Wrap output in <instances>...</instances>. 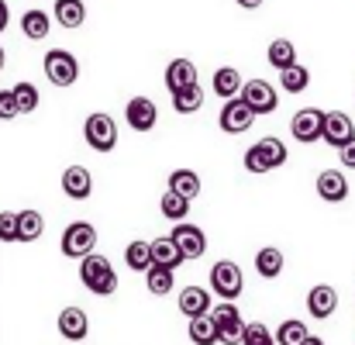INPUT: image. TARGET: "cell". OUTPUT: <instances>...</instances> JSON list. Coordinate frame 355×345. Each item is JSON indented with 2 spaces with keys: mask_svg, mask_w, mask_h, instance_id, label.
<instances>
[{
  "mask_svg": "<svg viewBox=\"0 0 355 345\" xmlns=\"http://www.w3.org/2000/svg\"><path fill=\"white\" fill-rule=\"evenodd\" d=\"M80 280H83V287H87L90 294H97V297H111V294L118 290V273H114V266H111L104 255H97V252H87V255H83V262H80Z\"/></svg>",
  "mask_w": 355,
  "mask_h": 345,
  "instance_id": "cell-1",
  "label": "cell"
},
{
  "mask_svg": "<svg viewBox=\"0 0 355 345\" xmlns=\"http://www.w3.org/2000/svg\"><path fill=\"white\" fill-rule=\"evenodd\" d=\"M286 162V145L279 142V138H259L248 152H245V169L248 173H259V176H266V173H272V169H279Z\"/></svg>",
  "mask_w": 355,
  "mask_h": 345,
  "instance_id": "cell-2",
  "label": "cell"
},
{
  "mask_svg": "<svg viewBox=\"0 0 355 345\" xmlns=\"http://www.w3.org/2000/svg\"><path fill=\"white\" fill-rule=\"evenodd\" d=\"M83 138H87V145L94 152H111L118 145V124H114V117L104 115V111L90 115L87 124H83Z\"/></svg>",
  "mask_w": 355,
  "mask_h": 345,
  "instance_id": "cell-3",
  "label": "cell"
},
{
  "mask_svg": "<svg viewBox=\"0 0 355 345\" xmlns=\"http://www.w3.org/2000/svg\"><path fill=\"white\" fill-rule=\"evenodd\" d=\"M94 245H97V228L90 221H73L62 231V242H59L66 259H83L87 252H94Z\"/></svg>",
  "mask_w": 355,
  "mask_h": 345,
  "instance_id": "cell-4",
  "label": "cell"
},
{
  "mask_svg": "<svg viewBox=\"0 0 355 345\" xmlns=\"http://www.w3.org/2000/svg\"><path fill=\"white\" fill-rule=\"evenodd\" d=\"M45 76L55 83V87H73L80 80V62L73 52L66 49H52L45 52Z\"/></svg>",
  "mask_w": 355,
  "mask_h": 345,
  "instance_id": "cell-5",
  "label": "cell"
},
{
  "mask_svg": "<svg viewBox=\"0 0 355 345\" xmlns=\"http://www.w3.org/2000/svg\"><path fill=\"white\" fill-rule=\"evenodd\" d=\"M241 287H245V276H241L238 262L221 259V262L211 266V290H214L221 301H235L238 294H241Z\"/></svg>",
  "mask_w": 355,
  "mask_h": 345,
  "instance_id": "cell-6",
  "label": "cell"
},
{
  "mask_svg": "<svg viewBox=\"0 0 355 345\" xmlns=\"http://www.w3.org/2000/svg\"><path fill=\"white\" fill-rule=\"evenodd\" d=\"M238 97L252 108V115H272L276 108H279V94H276V87L272 83H266V80H248V83H241V90H238Z\"/></svg>",
  "mask_w": 355,
  "mask_h": 345,
  "instance_id": "cell-7",
  "label": "cell"
},
{
  "mask_svg": "<svg viewBox=\"0 0 355 345\" xmlns=\"http://www.w3.org/2000/svg\"><path fill=\"white\" fill-rule=\"evenodd\" d=\"M207 314H211L214 325H218V345H241V328H245V321H241V314H238V308L232 301L218 304V308L207 311Z\"/></svg>",
  "mask_w": 355,
  "mask_h": 345,
  "instance_id": "cell-8",
  "label": "cell"
},
{
  "mask_svg": "<svg viewBox=\"0 0 355 345\" xmlns=\"http://www.w3.org/2000/svg\"><path fill=\"white\" fill-rule=\"evenodd\" d=\"M173 245L180 249V255L183 259H200L204 252H207V238H204V231L197 228V225H187V221H176V228H173Z\"/></svg>",
  "mask_w": 355,
  "mask_h": 345,
  "instance_id": "cell-9",
  "label": "cell"
},
{
  "mask_svg": "<svg viewBox=\"0 0 355 345\" xmlns=\"http://www.w3.org/2000/svg\"><path fill=\"white\" fill-rule=\"evenodd\" d=\"M218 121H221V131H228V135H241V131H248V128L255 124V115H252V108H248L241 97H228Z\"/></svg>",
  "mask_w": 355,
  "mask_h": 345,
  "instance_id": "cell-10",
  "label": "cell"
},
{
  "mask_svg": "<svg viewBox=\"0 0 355 345\" xmlns=\"http://www.w3.org/2000/svg\"><path fill=\"white\" fill-rule=\"evenodd\" d=\"M352 135H355V124L345 111H324V117H321V138H324L328 145L338 149V145H345Z\"/></svg>",
  "mask_w": 355,
  "mask_h": 345,
  "instance_id": "cell-11",
  "label": "cell"
},
{
  "mask_svg": "<svg viewBox=\"0 0 355 345\" xmlns=\"http://www.w3.org/2000/svg\"><path fill=\"white\" fill-rule=\"evenodd\" d=\"M321 117H324V111H318V108H304V111H297L293 121H290L293 138L304 142V145L318 142V138H321Z\"/></svg>",
  "mask_w": 355,
  "mask_h": 345,
  "instance_id": "cell-12",
  "label": "cell"
},
{
  "mask_svg": "<svg viewBox=\"0 0 355 345\" xmlns=\"http://www.w3.org/2000/svg\"><path fill=\"white\" fill-rule=\"evenodd\" d=\"M124 117H128V128H135V131H152L155 121H159V108H155L148 97H131L128 108H124Z\"/></svg>",
  "mask_w": 355,
  "mask_h": 345,
  "instance_id": "cell-13",
  "label": "cell"
},
{
  "mask_svg": "<svg viewBox=\"0 0 355 345\" xmlns=\"http://www.w3.org/2000/svg\"><path fill=\"white\" fill-rule=\"evenodd\" d=\"M62 194H66L69 201H87V197L94 194V176H90V169H87V166H69V169L62 173Z\"/></svg>",
  "mask_w": 355,
  "mask_h": 345,
  "instance_id": "cell-14",
  "label": "cell"
},
{
  "mask_svg": "<svg viewBox=\"0 0 355 345\" xmlns=\"http://www.w3.org/2000/svg\"><path fill=\"white\" fill-rule=\"evenodd\" d=\"M335 308H338V290H335V287L318 283V287L307 294V311H311V318L324 321V318H331V314H335Z\"/></svg>",
  "mask_w": 355,
  "mask_h": 345,
  "instance_id": "cell-15",
  "label": "cell"
},
{
  "mask_svg": "<svg viewBox=\"0 0 355 345\" xmlns=\"http://www.w3.org/2000/svg\"><path fill=\"white\" fill-rule=\"evenodd\" d=\"M59 335L66 342H83L90 335V321H87V311L83 308H66L59 314Z\"/></svg>",
  "mask_w": 355,
  "mask_h": 345,
  "instance_id": "cell-16",
  "label": "cell"
},
{
  "mask_svg": "<svg viewBox=\"0 0 355 345\" xmlns=\"http://www.w3.org/2000/svg\"><path fill=\"white\" fill-rule=\"evenodd\" d=\"M318 194H321V201H328V204H342V201L349 197V176L338 173V169H324V173L318 176Z\"/></svg>",
  "mask_w": 355,
  "mask_h": 345,
  "instance_id": "cell-17",
  "label": "cell"
},
{
  "mask_svg": "<svg viewBox=\"0 0 355 345\" xmlns=\"http://www.w3.org/2000/svg\"><path fill=\"white\" fill-rule=\"evenodd\" d=\"M190 83H197V66L190 59H173L166 66V87H169V94H176V90L190 87Z\"/></svg>",
  "mask_w": 355,
  "mask_h": 345,
  "instance_id": "cell-18",
  "label": "cell"
},
{
  "mask_svg": "<svg viewBox=\"0 0 355 345\" xmlns=\"http://www.w3.org/2000/svg\"><path fill=\"white\" fill-rule=\"evenodd\" d=\"M21 31H24V38H31V42H42V38H49V31H52V17L45 14V10H24L21 14Z\"/></svg>",
  "mask_w": 355,
  "mask_h": 345,
  "instance_id": "cell-19",
  "label": "cell"
},
{
  "mask_svg": "<svg viewBox=\"0 0 355 345\" xmlns=\"http://www.w3.org/2000/svg\"><path fill=\"white\" fill-rule=\"evenodd\" d=\"M283 266H286V259H283V252L276 245H266V249L255 252V269H259L262 280H276L283 273Z\"/></svg>",
  "mask_w": 355,
  "mask_h": 345,
  "instance_id": "cell-20",
  "label": "cell"
},
{
  "mask_svg": "<svg viewBox=\"0 0 355 345\" xmlns=\"http://www.w3.org/2000/svg\"><path fill=\"white\" fill-rule=\"evenodd\" d=\"M55 21H59L66 31L83 28V21H87V7H83V0H55Z\"/></svg>",
  "mask_w": 355,
  "mask_h": 345,
  "instance_id": "cell-21",
  "label": "cell"
},
{
  "mask_svg": "<svg viewBox=\"0 0 355 345\" xmlns=\"http://www.w3.org/2000/svg\"><path fill=\"white\" fill-rule=\"evenodd\" d=\"M169 190L180 194L183 201H197L200 197V176L193 169H176V173H169Z\"/></svg>",
  "mask_w": 355,
  "mask_h": 345,
  "instance_id": "cell-22",
  "label": "cell"
},
{
  "mask_svg": "<svg viewBox=\"0 0 355 345\" xmlns=\"http://www.w3.org/2000/svg\"><path fill=\"white\" fill-rule=\"evenodd\" d=\"M148 252H152V262H155V266H166V269H176L180 262H187V259L180 255V249L173 245V238H169V235H166V238L148 242Z\"/></svg>",
  "mask_w": 355,
  "mask_h": 345,
  "instance_id": "cell-23",
  "label": "cell"
},
{
  "mask_svg": "<svg viewBox=\"0 0 355 345\" xmlns=\"http://www.w3.org/2000/svg\"><path fill=\"white\" fill-rule=\"evenodd\" d=\"M241 83H245V80H241V73H238L235 66H221V69L214 73V80H211V90L228 101V97H238Z\"/></svg>",
  "mask_w": 355,
  "mask_h": 345,
  "instance_id": "cell-24",
  "label": "cell"
},
{
  "mask_svg": "<svg viewBox=\"0 0 355 345\" xmlns=\"http://www.w3.org/2000/svg\"><path fill=\"white\" fill-rule=\"evenodd\" d=\"M200 108H204V90H200V83H190V87H183V90L173 94V111H176V115H197Z\"/></svg>",
  "mask_w": 355,
  "mask_h": 345,
  "instance_id": "cell-25",
  "label": "cell"
},
{
  "mask_svg": "<svg viewBox=\"0 0 355 345\" xmlns=\"http://www.w3.org/2000/svg\"><path fill=\"white\" fill-rule=\"evenodd\" d=\"M180 311H183L187 318L211 311V294H207L204 287H187V290L180 294Z\"/></svg>",
  "mask_w": 355,
  "mask_h": 345,
  "instance_id": "cell-26",
  "label": "cell"
},
{
  "mask_svg": "<svg viewBox=\"0 0 355 345\" xmlns=\"http://www.w3.org/2000/svg\"><path fill=\"white\" fill-rule=\"evenodd\" d=\"M190 339L197 345H218V325H214V318L207 311L190 318Z\"/></svg>",
  "mask_w": 355,
  "mask_h": 345,
  "instance_id": "cell-27",
  "label": "cell"
},
{
  "mask_svg": "<svg viewBox=\"0 0 355 345\" xmlns=\"http://www.w3.org/2000/svg\"><path fill=\"white\" fill-rule=\"evenodd\" d=\"M45 231V218L38 211H17V242H38Z\"/></svg>",
  "mask_w": 355,
  "mask_h": 345,
  "instance_id": "cell-28",
  "label": "cell"
},
{
  "mask_svg": "<svg viewBox=\"0 0 355 345\" xmlns=\"http://www.w3.org/2000/svg\"><path fill=\"white\" fill-rule=\"evenodd\" d=\"M279 83H283L286 94H304V90L311 87V73H307V66L293 62V66L279 69Z\"/></svg>",
  "mask_w": 355,
  "mask_h": 345,
  "instance_id": "cell-29",
  "label": "cell"
},
{
  "mask_svg": "<svg viewBox=\"0 0 355 345\" xmlns=\"http://www.w3.org/2000/svg\"><path fill=\"white\" fill-rule=\"evenodd\" d=\"M145 287H148V294H155V297H166L169 290H173V269H166V266H148L145 269Z\"/></svg>",
  "mask_w": 355,
  "mask_h": 345,
  "instance_id": "cell-30",
  "label": "cell"
},
{
  "mask_svg": "<svg viewBox=\"0 0 355 345\" xmlns=\"http://www.w3.org/2000/svg\"><path fill=\"white\" fill-rule=\"evenodd\" d=\"M266 59H269V66L286 69V66H293V62H297V49H293V42H290V38H276V42L269 45Z\"/></svg>",
  "mask_w": 355,
  "mask_h": 345,
  "instance_id": "cell-31",
  "label": "cell"
},
{
  "mask_svg": "<svg viewBox=\"0 0 355 345\" xmlns=\"http://www.w3.org/2000/svg\"><path fill=\"white\" fill-rule=\"evenodd\" d=\"M124 262H128V269H135V273H145V269L152 266V252H148V242H141V238L128 242V249H124Z\"/></svg>",
  "mask_w": 355,
  "mask_h": 345,
  "instance_id": "cell-32",
  "label": "cell"
},
{
  "mask_svg": "<svg viewBox=\"0 0 355 345\" xmlns=\"http://www.w3.org/2000/svg\"><path fill=\"white\" fill-rule=\"evenodd\" d=\"M10 94H14L17 115H31V111H38V87H35V83H17V87H10Z\"/></svg>",
  "mask_w": 355,
  "mask_h": 345,
  "instance_id": "cell-33",
  "label": "cell"
},
{
  "mask_svg": "<svg viewBox=\"0 0 355 345\" xmlns=\"http://www.w3.org/2000/svg\"><path fill=\"white\" fill-rule=\"evenodd\" d=\"M162 214H166L169 221H187V214H190V201H183L180 194L166 190V194H162Z\"/></svg>",
  "mask_w": 355,
  "mask_h": 345,
  "instance_id": "cell-34",
  "label": "cell"
},
{
  "mask_svg": "<svg viewBox=\"0 0 355 345\" xmlns=\"http://www.w3.org/2000/svg\"><path fill=\"white\" fill-rule=\"evenodd\" d=\"M307 335H311V332H307V325H304V321H283V325H279V332H276L272 339H276V345H300Z\"/></svg>",
  "mask_w": 355,
  "mask_h": 345,
  "instance_id": "cell-35",
  "label": "cell"
},
{
  "mask_svg": "<svg viewBox=\"0 0 355 345\" xmlns=\"http://www.w3.org/2000/svg\"><path fill=\"white\" fill-rule=\"evenodd\" d=\"M241 345H276V339L269 335V328L262 321H252L241 328Z\"/></svg>",
  "mask_w": 355,
  "mask_h": 345,
  "instance_id": "cell-36",
  "label": "cell"
},
{
  "mask_svg": "<svg viewBox=\"0 0 355 345\" xmlns=\"http://www.w3.org/2000/svg\"><path fill=\"white\" fill-rule=\"evenodd\" d=\"M0 242H17V214L0 211Z\"/></svg>",
  "mask_w": 355,
  "mask_h": 345,
  "instance_id": "cell-37",
  "label": "cell"
},
{
  "mask_svg": "<svg viewBox=\"0 0 355 345\" xmlns=\"http://www.w3.org/2000/svg\"><path fill=\"white\" fill-rule=\"evenodd\" d=\"M17 117V104L10 90H0V121H14Z\"/></svg>",
  "mask_w": 355,
  "mask_h": 345,
  "instance_id": "cell-38",
  "label": "cell"
},
{
  "mask_svg": "<svg viewBox=\"0 0 355 345\" xmlns=\"http://www.w3.org/2000/svg\"><path fill=\"white\" fill-rule=\"evenodd\" d=\"M338 159H342V166L355 169V135L345 142V145H338Z\"/></svg>",
  "mask_w": 355,
  "mask_h": 345,
  "instance_id": "cell-39",
  "label": "cell"
},
{
  "mask_svg": "<svg viewBox=\"0 0 355 345\" xmlns=\"http://www.w3.org/2000/svg\"><path fill=\"white\" fill-rule=\"evenodd\" d=\"M235 3H238V7H245V10H259L266 0H235Z\"/></svg>",
  "mask_w": 355,
  "mask_h": 345,
  "instance_id": "cell-40",
  "label": "cell"
},
{
  "mask_svg": "<svg viewBox=\"0 0 355 345\" xmlns=\"http://www.w3.org/2000/svg\"><path fill=\"white\" fill-rule=\"evenodd\" d=\"M7 21H10V10H7V3L0 0V31L7 28Z\"/></svg>",
  "mask_w": 355,
  "mask_h": 345,
  "instance_id": "cell-41",
  "label": "cell"
},
{
  "mask_svg": "<svg viewBox=\"0 0 355 345\" xmlns=\"http://www.w3.org/2000/svg\"><path fill=\"white\" fill-rule=\"evenodd\" d=\"M300 345H324V342H321V339H314V335H307V339H304Z\"/></svg>",
  "mask_w": 355,
  "mask_h": 345,
  "instance_id": "cell-42",
  "label": "cell"
},
{
  "mask_svg": "<svg viewBox=\"0 0 355 345\" xmlns=\"http://www.w3.org/2000/svg\"><path fill=\"white\" fill-rule=\"evenodd\" d=\"M3 59H7V56H3V49H0V69H3Z\"/></svg>",
  "mask_w": 355,
  "mask_h": 345,
  "instance_id": "cell-43",
  "label": "cell"
}]
</instances>
